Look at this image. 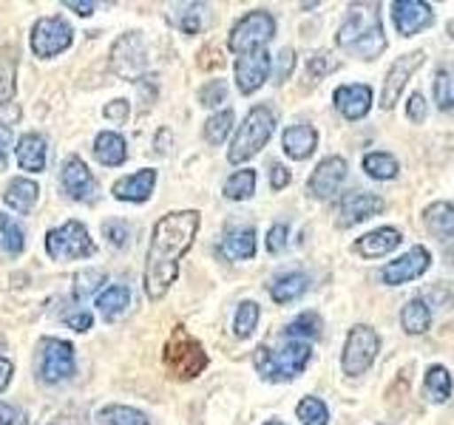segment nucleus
<instances>
[{"label":"nucleus","mask_w":454,"mask_h":425,"mask_svg":"<svg viewBox=\"0 0 454 425\" xmlns=\"http://www.w3.org/2000/svg\"><path fill=\"white\" fill-rule=\"evenodd\" d=\"M199 233V210H174L153 227L148 259H145V292L151 301H160L179 275L182 255L193 247Z\"/></svg>","instance_id":"obj_1"},{"label":"nucleus","mask_w":454,"mask_h":425,"mask_svg":"<svg viewBox=\"0 0 454 425\" xmlns=\"http://www.w3.org/2000/svg\"><path fill=\"white\" fill-rule=\"evenodd\" d=\"M335 42L340 49H347L358 60H378L387 51V35L380 26V12L378 4L369 6H352L347 20L340 23Z\"/></svg>","instance_id":"obj_2"},{"label":"nucleus","mask_w":454,"mask_h":425,"mask_svg":"<svg viewBox=\"0 0 454 425\" xmlns=\"http://www.w3.org/2000/svg\"><path fill=\"white\" fill-rule=\"evenodd\" d=\"M309 358H312L309 344H304V340H290L284 349L259 346L253 354V363H255V372H259L264 380L287 382V380H293L304 372Z\"/></svg>","instance_id":"obj_3"},{"label":"nucleus","mask_w":454,"mask_h":425,"mask_svg":"<svg viewBox=\"0 0 454 425\" xmlns=\"http://www.w3.org/2000/svg\"><path fill=\"white\" fill-rule=\"evenodd\" d=\"M162 363H165V368L174 377H179V380H193V377H199V375L205 372L210 358H207L205 346L199 344V340L188 329L176 326V329L170 332L168 344H165Z\"/></svg>","instance_id":"obj_4"},{"label":"nucleus","mask_w":454,"mask_h":425,"mask_svg":"<svg viewBox=\"0 0 454 425\" xmlns=\"http://www.w3.org/2000/svg\"><path fill=\"white\" fill-rule=\"evenodd\" d=\"M273 128H276V117H273V111H270L267 105L250 108L245 122L239 125V131L233 136L231 151H227V162L241 165V162L253 159V156L270 142V136H273Z\"/></svg>","instance_id":"obj_5"},{"label":"nucleus","mask_w":454,"mask_h":425,"mask_svg":"<svg viewBox=\"0 0 454 425\" xmlns=\"http://www.w3.org/2000/svg\"><path fill=\"white\" fill-rule=\"evenodd\" d=\"M276 35V18L264 9H253L241 18L233 28H231V37H227V46L231 51L241 54H250V51H262L270 40Z\"/></svg>","instance_id":"obj_6"},{"label":"nucleus","mask_w":454,"mask_h":425,"mask_svg":"<svg viewBox=\"0 0 454 425\" xmlns=\"http://www.w3.org/2000/svg\"><path fill=\"white\" fill-rule=\"evenodd\" d=\"M378 349H380V337L372 326L366 323H355L349 335H347V344H344V354H340V368H344L347 377H361L369 372V366L375 363L378 358Z\"/></svg>","instance_id":"obj_7"},{"label":"nucleus","mask_w":454,"mask_h":425,"mask_svg":"<svg viewBox=\"0 0 454 425\" xmlns=\"http://www.w3.org/2000/svg\"><path fill=\"white\" fill-rule=\"evenodd\" d=\"M46 250L54 261L89 259V255H94V241L80 221H66L63 227L46 233Z\"/></svg>","instance_id":"obj_8"},{"label":"nucleus","mask_w":454,"mask_h":425,"mask_svg":"<svg viewBox=\"0 0 454 425\" xmlns=\"http://www.w3.org/2000/svg\"><path fill=\"white\" fill-rule=\"evenodd\" d=\"M74 372V349L66 340L46 337L37 346V375L46 382H60Z\"/></svg>","instance_id":"obj_9"},{"label":"nucleus","mask_w":454,"mask_h":425,"mask_svg":"<svg viewBox=\"0 0 454 425\" xmlns=\"http://www.w3.org/2000/svg\"><path fill=\"white\" fill-rule=\"evenodd\" d=\"M71 40H74V32L63 18H40L32 28V51L37 57H57L63 54Z\"/></svg>","instance_id":"obj_10"},{"label":"nucleus","mask_w":454,"mask_h":425,"mask_svg":"<svg viewBox=\"0 0 454 425\" xmlns=\"http://www.w3.org/2000/svg\"><path fill=\"white\" fill-rule=\"evenodd\" d=\"M426 60V54L418 49V51H406L401 54L397 60L392 63V68L387 71V80H383V89H380V108L383 111H392L395 103H397V97L403 94L406 89V82L411 80V74L423 66Z\"/></svg>","instance_id":"obj_11"},{"label":"nucleus","mask_w":454,"mask_h":425,"mask_svg":"<svg viewBox=\"0 0 454 425\" xmlns=\"http://www.w3.org/2000/svg\"><path fill=\"white\" fill-rule=\"evenodd\" d=\"M347 174H349V165L344 156H326V159L318 162V167L312 170V176L307 182L309 196L318 198V202L333 198L335 193H340V188H344Z\"/></svg>","instance_id":"obj_12"},{"label":"nucleus","mask_w":454,"mask_h":425,"mask_svg":"<svg viewBox=\"0 0 454 425\" xmlns=\"http://www.w3.org/2000/svg\"><path fill=\"white\" fill-rule=\"evenodd\" d=\"M387 202H383L380 196L375 193H364V190H352L347 193L344 198L338 202V210H335V224L340 230H349V227L361 224L372 216H380Z\"/></svg>","instance_id":"obj_13"},{"label":"nucleus","mask_w":454,"mask_h":425,"mask_svg":"<svg viewBox=\"0 0 454 425\" xmlns=\"http://www.w3.org/2000/svg\"><path fill=\"white\" fill-rule=\"evenodd\" d=\"M429 264H432L429 250L418 244V247H411L406 255H401V259H395V261H389L387 267H383L380 269V281L389 283V287H401V283L420 278L426 269H429Z\"/></svg>","instance_id":"obj_14"},{"label":"nucleus","mask_w":454,"mask_h":425,"mask_svg":"<svg viewBox=\"0 0 454 425\" xmlns=\"http://www.w3.org/2000/svg\"><path fill=\"white\" fill-rule=\"evenodd\" d=\"M111 66L120 77L137 80L142 71H145V46H142V37L131 32V35H125L114 42Z\"/></svg>","instance_id":"obj_15"},{"label":"nucleus","mask_w":454,"mask_h":425,"mask_svg":"<svg viewBox=\"0 0 454 425\" xmlns=\"http://www.w3.org/2000/svg\"><path fill=\"white\" fill-rule=\"evenodd\" d=\"M392 23L401 37H411L434 23V12L429 4H423V0H395Z\"/></svg>","instance_id":"obj_16"},{"label":"nucleus","mask_w":454,"mask_h":425,"mask_svg":"<svg viewBox=\"0 0 454 425\" xmlns=\"http://www.w3.org/2000/svg\"><path fill=\"white\" fill-rule=\"evenodd\" d=\"M270 68H273V60L270 54L262 51H250V54H241L236 60V85L241 94H253L259 91L264 80L270 77Z\"/></svg>","instance_id":"obj_17"},{"label":"nucleus","mask_w":454,"mask_h":425,"mask_svg":"<svg viewBox=\"0 0 454 425\" xmlns=\"http://www.w3.org/2000/svg\"><path fill=\"white\" fill-rule=\"evenodd\" d=\"M333 103L338 113L344 120H364L369 108H372V89L364 82H349V85H338L333 94Z\"/></svg>","instance_id":"obj_18"},{"label":"nucleus","mask_w":454,"mask_h":425,"mask_svg":"<svg viewBox=\"0 0 454 425\" xmlns=\"http://www.w3.org/2000/svg\"><path fill=\"white\" fill-rule=\"evenodd\" d=\"M60 184H63V190L71 198H77V202L91 198L94 190H97V182L91 176V170L85 167V162L80 159V156H68V159L63 162V167H60Z\"/></svg>","instance_id":"obj_19"},{"label":"nucleus","mask_w":454,"mask_h":425,"mask_svg":"<svg viewBox=\"0 0 454 425\" xmlns=\"http://www.w3.org/2000/svg\"><path fill=\"white\" fill-rule=\"evenodd\" d=\"M401 241H403L401 230H395V227H378V230H369L366 236L355 241V252L364 255V259H383V255L401 247Z\"/></svg>","instance_id":"obj_20"},{"label":"nucleus","mask_w":454,"mask_h":425,"mask_svg":"<svg viewBox=\"0 0 454 425\" xmlns=\"http://www.w3.org/2000/svg\"><path fill=\"white\" fill-rule=\"evenodd\" d=\"M281 145H284V153H287L290 159L304 162V159H309L312 153H316L318 134H316V128L307 125V122L290 125L287 131H284V136H281Z\"/></svg>","instance_id":"obj_21"},{"label":"nucleus","mask_w":454,"mask_h":425,"mask_svg":"<svg viewBox=\"0 0 454 425\" xmlns=\"http://www.w3.org/2000/svg\"><path fill=\"white\" fill-rule=\"evenodd\" d=\"M153 184H156V170L151 167L137 170V174L114 184V198H120V202H148L153 193Z\"/></svg>","instance_id":"obj_22"},{"label":"nucleus","mask_w":454,"mask_h":425,"mask_svg":"<svg viewBox=\"0 0 454 425\" xmlns=\"http://www.w3.org/2000/svg\"><path fill=\"white\" fill-rule=\"evenodd\" d=\"M423 224L434 238H440L446 244L454 233V205L451 202H434L423 210Z\"/></svg>","instance_id":"obj_23"},{"label":"nucleus","mask_w":454,"mask_h":425,"mask_svg":"<svg viewBox=\"0 0 454 425\" xmlns=\"http://www.w3.org/2000/svg\"><path fill=\"white\" fill-rule=\"evenodd\" d=\"M222 252L231 261H247L255 255V230L253 227H236L222 238Z\"/></svg>","instance_id":"obj_24"},{"label":"nucleus","mask_w":454,"mask_h":425,"mask_svg":"<svg viewBox=\"0 0 454 425\" xmlns=\"http://www.w3.org/2000/svg\"><path fill=\"white\" fill-rule=\"evenodd\" d=\"M309 290V278L304 273H284L270 283V298L276 304H293Z\"/></svg>","instance_id":"obj_25"},{"label":"nucleus","mask_w":454,"mask_h":425,"mask_svg":"<svg viewBox=\"0 0 454 425\" xmlns=\"http://www.w3.org/2000/svg\"><path fill=\"white\" fill-rule=\"evenodd\" d=\"M18 162L23 170H32V174H40L46 167V139L40 134H26L18 142Z\"/></svg>","instance_id":"obj_26"},{"label":"nucleus","mask_w":454,"mask_h":425,"mask_svg":"<svg viewBox=\"0 0 454 425\" xmlns=\"http://www.w3.org/2000/svg\"><path fill=\"white\" fill-rule=\"evenodd\" d=\"M94 156L108 167H120L128 159L125 139L120 134H114V131H103L94 139Z\"/></svg>","instance_id":"obj_27"},{"label":"nucleus","mask_w":454,"mask_h":425,"mask_svg":"<svg viewBox=\"0 0 454 425\" xmlns=\"http://www.w3.org/2000/svg\"><path fill=\"white\" fill-rule=\"evenodd\" d=\"M37 196H40L37 184H35L32 179L18 176V179H12V182H9V188H6V193H4V202H6L12 210L28 212V210H32V207L37 205Z\"/></svg>","instance_id":"obj_28"},{"label":"nucleus","mask_w":454,"mask_h":425,"mask_svg":"<svg viewBox=\"0 0 454 425\" xmlns=\"http://www.w3.org/2000/svg\"><path fill=\"white\" fill-rule=\"evenodd\" d=\"M401 326L406 335H426L432 326V312L426 306L423 298H411L401 309Z\"/></svg>","instance_id":"obj_29"},{"label":"nucleus","mask_w":454,"mask_h":425,"mask_svg":"<svg viewBox=\"0 0 454 425\" xmlns=\"http://www.w3.org/2000/svg\"><path fill=\"white\" fill-rule=\"evenodd\" d=\"M128 306H131V290L122 287V283H114L97 298V309L103 312L106 321H117L120 315H125Z\"/></svg>","instance_id":"obj_30"},{"label":"nucleus","mask_w":454,"mask_h":425,"mask_svg":"<svg viewBox=\"0 0 454 425\" xmlns=\"http://www.w3.org/2000/svg\"><path fill=\"white\" fill-rule=\"evenodd\" d=\"M255 182H259V176H255V170L245 167V170H236V174L224 182V198H231V202H245V198H250L255 193Z\"/></svg>","instance_id":"obj_31"},{"label":"nucleus","mask_w":454,"mask_h":425,"mask_svg":"<svg viewBox=\"0 0 454 425\" xmlns=\"http://www.w3.org/2000/svg\"><path fill=\"white\" fill-rule=\"evenodd\" d=\"M401 165L392 153H383V151H375V153H366L364 156V174L372 176L378 182H387V179H395Z\"/></svg>","instance_id":"obj_32"},{"label":"nucleus","mask_w":454,"mask_h":425,"mask_svg":"<svg viewBox=\"0 0 454 425\" xmlns=\"http://www.w3.org/2000/svg\"><path fill=\"white\" fill-rule=\"evenodd\" d=\"M324 329V323H321V315L318 312H304V315H298L295 321L287 323V329H284V335H287L290 340H312V337H318Z\"/></svg>","instance_id":"obj_33"},{"label":"nucleus","mask_w":454,"mask_h":425,"mask_svg":"<svg viewBox=\"0 0 454 425\" xmlns=\"http://www.w3.org/2000/svg\"><path fill=\"white\" fill-rule=\"evenodd\" d=\"M259 318H262V306L255 301H241L239 309H236V318H233V335L239 340H245L255 332V326H259Z\"/></svg>","instance_id":"obj_34"},{"label":"nucleus","mask_w":454,"mask_h":425,"mask_svg":"<svg viewBox=\"0 0 454 425\" xmlns=\"http://www.w3.org/2000/svg\"><path fill=\"white\" fill-rule=\"evenodd\" d=\"M99 422L103 425H151L148 417L131 406H106L99 411Z\"/></svg>","instance_id":"obj_35"},{"label":"nucleus","mask_w":454,"mask_h":425,"mask_svg":"<svg viewBox=\"0 0 454 425\" xmlns=\"http://www.w3.org/2000/svg\"><path fill=\"white\" fill-rule=\"evenodd\" d=\"M426 391L434 403H446L451 397V375L446 366H429L426 372Z\"/></svg>","instance_id":"obj_36"},{"label":"nucleus","mask_w":454,"mask_h":425,"mask_svg":"<svg viewBox=\"0 0 454 425\" xmlns=\"http://www.w3.org/2000/svg\"><path fill=\"white\" fill-rule=\"evenodd\" d=\"M295 414L301 425H326L330 422V408L318 397H301V403L295 406Z\"/></svg>","instance_id":"obj_37"},{"label":"nucleus","mask_w":454,"mask_h":425,"mask_svg":"<svg viewBox=\"0 0 454 425\" xmlns=\"http://www.w3.org/2000/svg\"><path fill=\"white\" fill-rule=\"evenodd\" d=\"M233 122H236V117H233L231 108L213 113V117L205 122V139L210 142V145H222V142L227 139V134L233 131Z\"/></svg>","instance_id":"obj_38"},{"label":"nucleus","mask_w":454,"mask_h":425,"mask_svg":"<svg viewBox=\"0 0 454 425\" xmlns=\"http://www.w3.org/2000/svg\"><path fill=\"white\" fill-rule=\"evenodd\" d=\"M434 103L440 111L454 108V68H440L434 74Z\"/></svg>","instance_id":"obj_39"},{"label":"nucleus","mask_w":454,"mask_h":425,"mask_svg":"<svg viewBox=\"0 0 454 425\" xmlns=\"http://www.w3.org/2000/svg\"><path fill=\"white\" fill-rule=\"evenodd\" d=\"M23 247H26V238H23L20 224L0 212V250H6V252L14 255V252H20Z\"/></svg>","instance_id":"obj_40"},{"label":"nucleus","mask_w":454,"mask_h":425,"mask_svg":"<svg viewBox=\"0 0 454 425\" xmlns=\"http://www.w3.org/2000/svg\"><path fill=\"white\" fill-rule=\"evenodd\" d=\"M202 9L199 4H188V6H176V14H174V23L182 28L184 35H196L199 28H202Z\"/></svg>","instance_id":"obj_41"},{"label":"nucleus","mask_w":454,"mask_h":425,"mask_svg":"<svg viewBox=\"0 0 454 425\" xmlns=\"http://www.w3.org/2000/svg\"><path fill=\"white\" fill-rule=\"evenodd\" d=\"M106 281V273L103 269H82V273L74 275V298H89L91 292L99 290V283Z\"/></svg>","instance_id":"obj_42"},{"label":"nucleus","mask_w":454,"mask_h":425,"mask_svg":"<svg viewBox=\"0 0 454 425\" xmlns=\"http://www.w3.org/2000/svg\"><path fill=\"white\" fill-rule=\"evenodd\" d=\"M338 60H335V54L333 51H316L307 60V71H309V77L312 80H321L326 74H333V71H338Z\"/></svg>","instance_id":"obj_43"},{"label":"nucleus","mask_w":454,"mask_h":425,"mask_svg":"<svg viewBox=\"0 0 454 425\" xmlns=\"http://www.w3.org/2000/svg\"><path fill=\"white\" fill-rule=\"evenodd\" d=\"M227 99V82L224 80H210L202 91H199V103L207 108H216Z\"/></svg>","instance_id":"obj_44"},{"label":"nucleus","mask_w":454,"mask_h":425,"mask_svg":"<svg viewBox=\"0 0 454 425\" xmlns=\"http://www.w3.org/2000/svg\"><path fill=\"white\" fill-rule=\"evenodd\" d=\"M293 68H295V51H293V49H281V51L276 54V63H273V80H276V82L290 80Z\"/></svg>","instance_id":"obj_45"},{"label":"nucleus","mask_w":454,"mask_h":425,"mask_svg":"<svg viewBox=\"0 0 454 425\" xmlns=\"http://www.w3.org/2000/svg\"><path fill=\"white\" fill-rule=\"evenodd\" d=\"M103 233L108 238V244L111 247H125L128 244V238H131V230H128V224L125 221H106L103 224Z\"/></svg>","instance_id":"obj_46"},{"label":"nucleus","mask_w":454,"mask_h":425,"mask_svg":"<svg viewBox=\"0 0 454 425\" xmlns=\"http://www.w3.org/2000/svg\"><path fill=\"white\" fill-rule=\"evenodd\" d=\"M14 94V63L4 60L0 63V105L9 103Z\"/></svg>","instance_id":"obj_47"},{"label":"nucleus","mask_w":454,"mask_h":425,"mask_svg":"<svg viewBox=\"0 0 454 425\" xmlns=\"http://www.w3.org/2000/svg\"><path fill=\"white\" fill-rule=\"evenodd\" d=\"M284 247H287V224L278 221L270 227V233H267V250L278 255V252H284Z\"/></svg>","instance_id":"obj_48"},{"label":"nucleus","mask_w":454,"mask_h":425,"mask_svg":"<svg viewBox=\"0 0 454 425\" xmlns=\"http://www.w3.org/2000/svg\"><path fill=\"white\" fill-rule=\"evenodd\" d=\"M406 117L415 122V125H420L423 120H426V99H423V94H411L409 97V105H406Z\"/></svg>","instance_id":"obj_49"},{"label":"nucleus","mask_w":454,"mask_h":425,"mask_svg":"<svg viewBox=\"0 0 454 425\" xmlns=\"http://www.w3.org/2000/svg\"><path fill=\"white\" fill-rule=\"evenodd\" d=\"M0 425H26V414L12 403H0Z\"/></svg>","instance_id":"obj_50"},{"label":"nucleus","mask_w":454,"mask_h":425,"mask_svg":"<svg viewBox=\"0 0 454 425\" xmlns=\"http://www.w3.org/2000/svg\"><path fill=\"white\" fill-rule=\"evenodd\" d=\"M287 184H290V170L284 165H273V170H270V188L284 190Z\"/></svg>","instance_id":"obj_51"},{"label":"nucleus","mask_w":454,"mask_h":425,"mask_svg":"<svg viewBox=\"0 0 454 425\" xmlns=\"http://www.w3.org/2000/svg\"><path fill=\"white\" fill-rule=\"evenodd\" d=\"M66 323L77 332H89L94 318H91V312H74V315H66Z\"/></svg>","instance_id":"obj_52"},{"label":"nucleus","mask_w":454,"mask_h":425,"mask_svg":"<svg viewBox=\"0 0 454 425\" xmlns=\"http://www.w3.org/2000/svg\"><path fill=\"white\" fill-rule=\"evenodd\" d=\"M106 117L114 122H125L128 120V99H114L106 105Z\"/></svg>","instance_id":"obj_53"},{"label":"nucleus","mask_w":454,"mask_h":425,"mask_svg":"<svg viewBox=\"0 0 454 425\" xmlns=\"http://www.w3.org/2000/svg\"><path fill=\"white\" fill-rule=\"evenodd\" d=\"M66 9H74L77 14H82V18H89V14H94V4H82V0H68Z\"/></svg>","instance_id":"obj_54"},{"label":"nucleus","mask_w":454,"mask_h":425,"mask_svg":"<svg viewBox=\"0 0 454 425\" xmlns=\"http://www.w3.org/2000/svg\"><path fill=\"white\" fill-rule=\"evenodd\" d=\"M9 142H12L9 128H0V167L6 165V151H9Z\"/></svg>","instance_id":"obj_55"},{"label":"nucleus","mask_w":454,"mask_h":425,"mask_svg":"<svg viewBox=\"0 0 454 425\" xmlns=\"http://www.w3.org/2000/svg\"><path fill=\"white\" fill-rule=\"evenodd\" d=\"M9 380H12V363L6 358H0V391L9 386Z\"/></svg>","instance_id":"obj_56"},{"label":"nucleus","mask_w":454,"mask_h":425,"mask_svg":"<svg viewBox=\"0 0 454 425\" xmlns=\"http://www.w3.org/2000/svg\"><path fill=\"white\" fill-rule=\"evenodd\" d=\"M168 145H170V131L156 134V153H168Z\"/></svg>","instance_id":"obj_57"},{"label":"nucleus","mask_w":454,"mask_h":425,"mask_svg":"<svg viewBox=\"0 0 454 425\" xmlns=\"http://www.w3.org/2000/svg\"><path fill=\"white\" fill-rule=\"evenodd\" d=\"M446 264L454 267V233H451V238L446 241Z\"/></svg>","instance_id":"obj_58"},{"label":"nucleus","mask_w":454,"mask_h":425,"mask_svg":"<svg viewBox=\"0 0 454 425\" xmlns=\"http://www.w3.org/2000/svg\"><path fill=\"white\" fill-rule=\"evenodd\" d=\"M446 32H449V37H451V40H454V18H451V20H449V26H446Z\"/></svg>","instance_id":"obj_59"},{"label":"nucleus","mask_w":454,"mask_h":425,"mask_svg":"<svg viewBox=\"0 0 454 425\" xmlns=\"http://www.w3.org/2000/svg\"><path fill=\"white\" fill-rule=\"evenodd\" d=\"M264 425H284L281 420H270V422H264Z\"/></svg>","instance_id":"obj_60"},{"label":"nucleus","mask_w":454,"mask_h":425,"mask_svg":"<svg viewBox=\"0 0 454 425\" xmlns=\"http://www.w3.org/2000/svg\"><path fill=\"white\" fill-rule=\"evenodd\" d=\"M449 301H451V306H454V283H451V298H449Z\"/></svg>","instance_id":"obj_61"}]
</instances>
